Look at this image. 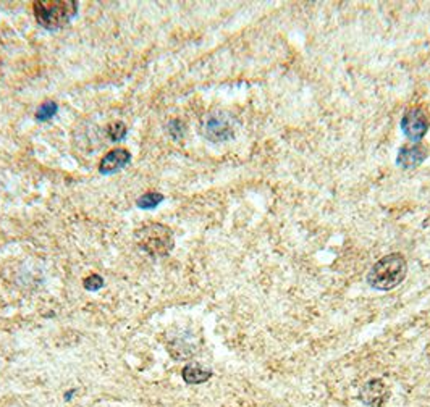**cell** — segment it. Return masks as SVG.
<instances>
[{
    "instance_id": "1",
    "label": "cell",
    "mask_w": 430,
    "mask_h": 407,
    "mask_svg": "<svg viewBox=\"0 0 430 407\" xmlns=\"http://www.w3.org/2000/svg\"><path fill=\"white\" fill-rule=\"evenodd\" d=\"M406 259L401 254L395 253L385 255L379 262L374 265L372 270L367 275V283L372 289L377 291H390L397 288L406 278Z\"/></svg>"
},
{
    "instance_id": "2",
    "label": "cell",
    "mask_w": 430,
    "mask_h": 407,
    "mask_svg": "<svg viewBox=\"0 0 430 407\" xmlns=\"http://www.w3.org/2000/svg\"><path fill=\"white\" fill-rule=\"evenodd\" d=\"M77 13L78 3L74 0H46L34 3L36 22L49 31L67 26Z\"/></svg>"
},
{
    "instance_id": "3",
    "label": "cell",
    "mask_w": 430,
    "mask_h": 407,
    "mask_svg": "<svg viewBox=\"0 0 430 407\" xmlns=\"http://www.w3.org/2000/svg\"><path fill=\"white\" fill-rule=\"evenodd\" d=\"M134 238H136L139 248L146 250L148 254L156 255V257H164V255L170 254L175 246L172 231L161 223L143 226L136 231Z\"/></svg>"
},
{
    "instance_id": "4",
    "label": "cell",
    "mask_w": 430,
    "mask_h": 407,
    "mask_svg": "<svg viewBox=\"0 0 430 407\" xmlns=\"http://www.w3.org/2000/svg\"><path fill=\"white\" fill-rule=\"evenodd\" d=\"M430 128V118L422 109H409L401 118V129L404 136L413 143H421Z\"/></svg>"
},
{
    "instance_id": "5",
    "label": "cell",
    "mask_w": 430,
    "mask_h": 407,
    "mask_svg": "<svg viewBox=\"0 0 430 407\" xmlns=\"http://www.w3.org/2000/svg\"><path fill=\"white\" fill-rule=\"evenodd\" d=\"M202 133L212 143H225L233 138V127L222 113H212L202 123Z\"/></svg>"
},
{
    "instance_id": "6",
    "label": "cell",
    "mask_w": 430,
    "mask_h": 407,
    "mask_svg": "<svg viewBox=\"0 0 430 407\" xmlns=\"http://www.w3.org/2000/svg\"><path fill=\"white\" fill-rule=\"evenodd\" d=\"M390 396L392 393H390L388 386L380 378L369 380L359 391V399L369 407H383L388 403Z\"/></svg>"
},
{
    "instance_id": "7",
    "label": "cell",
    "mask_w": 430,
    "mask_h": 407,
    "mask_svg": "<svg viewBox=\"0 0 430 407\" xmlns=\"http://www.w3.org/2000/svg\"><path fill=\"white\" fill-rule=\"evenodd\" d=\"M429 149L426 144L422 143H414L411 145H403L398 150L397 155V163L401 168H414L417 165H421L424 160L427 159Z\"/></svg>"
},
{
    "instance_id": "8",
    "label": "cell",
    "mask_w": 430,
    "mask_h": 407,
    "mask_svg": "<svg viewBox=\"0 0 430 407\" xmlns=\"http://www.w3.org/2000/svg\"><path fill=\"white\" fill-rule=\"evenodd\" d=\"M129 160H132V154H129L127 149H113L102 159L101 165H99V172L102 175L117 173L127 167Z\"/></svg>"
},
{
    "instance_id": "9",
    "label": "cell",
    "mask_w": 430,
    "mask_h": 407,
    "mask_svg": "<svg viewBox=\"0 0 430 407\" xmlns=\"http://www.w3.org/2000/svg\"><path fill=\"white\" fill-rule=\"evenodd\" d=\"M183 380L186 381L189 385H201L206 383V381L212 376V370L206 369V367H202L201 364H188L184 367L182 372Z\"/></svg>"
},
{
    "instance_id": "10",
    "label": "cell",
    "mask_w": 430,
    "mask_h": 407,
    "mask_svg": "<svg viewBox=\"0 0 430 407\" xmlns=\"http://www.w3.org/2000/svg\"><path fill=\"white\" fill-rule=\"evenodd\" d=\"M164 200V195L159 193H146L141 198L138 199V207L144 210H151L154 207H157Z\"/></svg>"
},
{
    "instance_id": "11",
    "label": "cell",
    "mask_w": 430,
    "mask_h": 407,
    "mask_svg": "<svg viewBox=\"0 0 430 407\" xmlns=\"http://www.w3.org/2000/svg\"><path fill=\"white\" fill-rule=\"evenodd\" d=\"M57 110H58V107L55 102H44L41 107L38 109L36 120H38V122H47V120H51V118L55 117Z\"/></svg>"
},
{
    "instance_id": "12",
    "label": "cell",
    "mask_w": 430,
    "mask_h": 407,
    "mask_svg": "<svg viewBox=\"0 0 430 407\" xmlns=\"http://www.w3.org/2000/svg\"><path fill=\"white\" fill-rule=\"evenodd\" d=\"M107 133H109L110 139H112V141H120V139L125 138V134H127V127H125V123H122V122L112 123L109 127Z\"/></svg>"
},
{
    "instance_id": "13",
    "label": "cell",
    "mask_w": 430,
    "mask_h": 407,
    "mask_svg": "<svg viewBox=\"0 0 430 407\" xmlns=\"http://www.w3.org/2000/svg\"><path fill=\"white\" fill-rule=\"evenodd\" d=\"M104 286V280H102V276H99V275H89L86 280H84V288L86 289H89V291H97V289H101Z\"/></svg>"
},
{
    "instance_id": "14",
    "label": "cell",
    "mask_w": 430,
    "mask_h": 407,
    "mask_svg": "<svg viewBox=\"0 0 430 407\" xmlns=\"http://www.w3.org/2000/svg\"><path fill=\"white\" fill-rule=\"evenodd\" d=\"M168 128H170V133H172L175 138H182L184 133V127L182 125V122H172Z\"/></svg>"
}]
</instances>
